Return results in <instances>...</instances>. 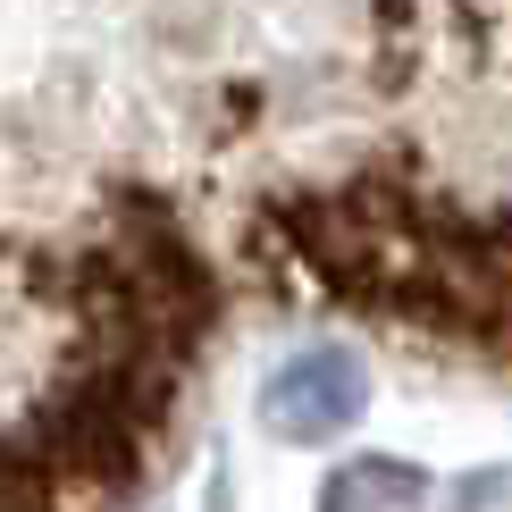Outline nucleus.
<instances>
[{"instance_id":"1","label":"nucleus","mask_w":512,"mask_h":512,"mask_svg":"<svg viewBox=\"0 0 512 512\" xmlns=\"http://www.w3.org/2000/svg\"><path fill=\"white\" fill-rule=\"evenodd\" d=\"M353 412H361V370L345 353H303V361H286L277 387H269V429L294 437V445L336 437Z\"/></svg>"},{"instance_id":"2","label":"nucleus","mask_w":512,"mask_h":512,"mask_svg":"<svg viewBox=\"0 0 512 512\" xmlns=\"http://www.w3.org/2000/svg\"><path fill=\"white\" fill-rule=\"evenodd\" d=\"M412 496H420L412 462H353L328 479V504H412Z\"/></svg>"}]
</instances>
